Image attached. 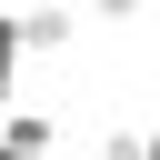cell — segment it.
Here are the masks:
<instances>
[{"mask_svg": "<svg viewBox=\"0 0 160 160\" xmlns=\"http://www.w3.org/2000/svg\"><path fill=\"white\" fill-rule=\"evenodd\" d=\"M80 50V0H20V60Z\"/></svg>", "mask_w": 160, "mask_h": 160, "instance_id": "cell-1", "label": "cell"}, {"mask_svg": "<svg viewBox=\"0 0 160 160\" xmlns=\"http://www.w3.org/2000/svg\"><path fill=\"white\" fill-rule=\"evenodd\" d=\"M0 60H20V0H0Z\"/></svg>", "mask_w": 160, "mask_h": 160, "instance_id": "cell-4", "label": "cell"}, {"mask_svg": "<svg viewBox=\"0 0 160 160\" xmlns=\"http://www.w3.org/2000/svg\"><path fill=\"white\" fill-rule=\"evenodd\" d=\"M80 20H110V30H130V20H150V0H80Z\"/></svg>", "mask_w": 160, "mask_h": 160, "instance_id": "cell-2", "label": "cell"}, {"mask_svg": "<svg viewBox=\"0 0 160 160\" xmlns=\"http://www.w3.org/2000/svg\"><path fill=\"white\" fill-rule=\"evenodd\" d=\"M140 160H160V120H150V130H140Z\"/></svg>", "mask_w": 160, "mask_h": 160, "instance_id": "cell-5", "label": "cell"}, {"mask_svg": "<svg viewBox=\"0 0 160 160\" xmlns=\"http://www.w3.org/2000/svg\"><path fill=\"white\" fill-rule=\"evenodd\" d=\"M100 160H140V130H100Z\"/></svg>", "mask_w": 160, "mask_h": 160, "instance_id": "cell-3", "label": "cell"}, {"mask_svg": "<svg viewBox=\"0 0 160 160\" xmlns=\"http://www.w3.org/2000/svg\"><path fill=\"white\" fill-rule=\"evenodd\" d=\"M40 160H60V150H40Z\"/></svg>", "mask_w": 160, "mask_h": 160, "instance_id": "cell-6", "label": "cell"}]
</instances>
